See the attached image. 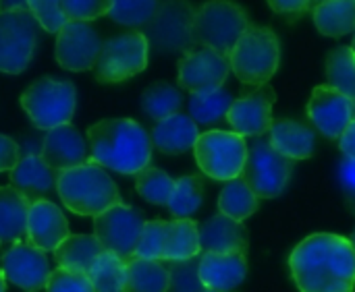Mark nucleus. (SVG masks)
Returning a JSON list of instances; mask_svg holds the SVG:
<instances>
[{
  "instance_id": "f257e3e1",
  "label": "nucleus",
  "mask_w": 355,
  "mask_h": 292,
  "mask_svg": "<svg viewBox=\"0 0 355 292\" xmlns=\"http://www.w3.org/2000/svg\"><path fill=\"white\" fill-rule=\"evenodd\" d=\"M289 270L300 292H354V245L331 232L310 235L291 251Z\"/></svg>"
},
{
  "instance_id": "f03ea898",
  "label": "nucleus",
  "mask_w": 355,
  "mask_h": 292,
  "mask_svg": "<svg viewBox=\"0 0 355 292\" xmlns=\"http://www.w3.org/2000/svg\"><path fill=\"white\" fill-rule=\"evenodd\" d=\"M89 160L104 170L137 174L150 166L152 137L131 118H104L87 129Z\"/></svg>"
},
{
  "instance_id": "7ed1b4c3",
  "label": "nucleus",
  "mask_w": 355,
  "mask_h": 292,
  "mask_svg": "<svg viewBox=\"0 0 355 292\" xmlns=\"http://www.w3.org/2000/svg\"><path fill=\"white\" fill-rule=\"evenodd\" d=\"M56 193L64 208L77 216H100L106 210L123 203L119 187L108 172L96 162L58 172Z\"/></svg>"
},
{
  "instance_id": "20e7f679",
  "label": "nucleus",
  "mask_w": 355,
  "mask_h": 292,
  "mask_svg": "<svg viewBox=\"0 0 355 292\" xmlns=\"http://www.w3.org/2000/svg\"><path fill=\"white\" fill-rule=\"evenodd\" d=\"M229 62L231 73H235L243 85L262 87L279 69L281 42L270 27L252 23L229 54Z\"/></svg>"
},
{
  "instance_id": "39448f33",
  "label": "nucleus",
  "mask_w": 355,
  "mask_h": 292,
  "mask_svg": "<svg viewBox=\"0 0 355 292\" xmlns=\"http://www.w3.org/2000/svg\"><path fill=\"white\" fill-rule=\"evenodd\" d=\"M250 25L248 10L233 0H208L196 6L193 35L198 46L210 48L227 58Z\"/></svg>"
},
{
  "instance_id": "423d86ee",
  "label": "nucleus",
  "mask_w": 355,
  "mask_h": 292,
  "mask_svg": "<svg viewBox=\"0 0 355 292\" xmlns=\"http://www.w3.org/2000/svg\"><path fill=\"white\" fill-rule=\"evenodd\" d=\"M21 106L35 129L50 131L71 122L77 106V89L71 81L42 77L21 93Z\"/></svg>"
},
{
  "instance_id": "0eeeda50",
  "label": "nucleus",
  "mask_w": 355,
  "mask_h": 292,
  "mask_svg": "<svg viewBox=\"0 0 355 292\" xmlns=\"http://www.w3.org/2000/svg\"><path fill=\"white\" fill-rule=\"evenodd\" d=\"M196 6L191 0H160L144 35L150 46L164 54H187L198 48L193 35Z\"/></svg>"
},
{
  "instance_id": "6e6552de",
  "label": "nucleus",
  "mask_w": 355,
  "mask_h": 292,
  "mask_svg": "<svg viewBox=\"0 0 355 292\" xmlns=\"http://www.w3.org/2000/svg\"><path fill=\"white\" fill-rule=\"evenodd\" d=\"M150 42L144 31H127L102 44L94 75L98 83H123L146 71Z\"/></svg>"
},
{
  "instance_id": "1a4fd4ad",
  "label": "nucleus",
  "mask_w": 355,
  "mask_h": 292,
  "mask_svg": "<svg viewBox=\"0 0 355 292\" xmlns=\"http://www.w3.org/2000/svg\"><path fill=\"white\" fill-rule=\"evenodd\" d=\"M193 156L206 176L229 183L243 172L248 160V143L245 137L233 131H206L200 133Z\"/></svg>"
},
{
  "instance_id": "9d476101",
  "label": "nucleus",
  "mask_w": 355,
  "mask_h": 292,
  "mask_svg": "<svg viewBox=\"0 0 355 292\" xmlns=\"http://www.w3.org/2000/svg\"><path fill=\"white\" fill-rule=\"evenodd\" d=\"M293 168V160L281 156L268 139L256 137L248 145V160L241 179L248 183V187L256 193L258 199H272L285 191Z\"/></svg>"
},
{
  "instance_id": "9b49d317",
  "label": "nucleus",
  "mask_w": 355,
  "mask_h": 292,
  "mask_svg": "<svg viewBox=\"0 0 355 292\" xmlns=\"http://www.w3.org/2000/svg\"><path fill=\"white\" fill-rule=\"evenodd\" d=\"M40 23L29 8L0 12V73H23L35 54Z\"/></svg>"
},
{
  "instance_id": "f8f14e48",
  "label": "nucleus",
  "mask_w": 355,
  "mask_h": 292,
  "mask_svg": "<svg viewBox=\"0 0 355 292\" xmlns=\"http://www.w3.org/2000/svg\"><path fill=\"white\" fill-rule=\"evenodd\" d=\"M144 226L146 220L135 208L119 203L94 218V237L100 241L104 251L129 262L135 257Z\"/></svg>"
},
{
  "instance_id": "ddd939ff",
  "label": "nucleus",
  "mask_w": 355,
  "mask_h": 292,
  "mask_svg": "<svg viewBox=\"0 0 355 292\" xmlns=\"http://www.w3.org/2000/svg\"><path fill=\"white\" fill-rule=\"evenodd\" d=\"M229 73V58L204 46L183 54L177 64V81L189 93H208L220 89Z\"/></svg>"
},
{
  "instance_id": "4468645a",
  "label": "nucleus",
  "mask_w": 355,
  "mask_h": 292,
  "mask_svg": "<svg viewBox=\"0 0 355 292\" xmlns=\"http://www.w3.org/2000/svg\"><path fill=\"white\" fill-rule=\"evenodd\" d=\"M102 44L104 42L92 23L69 21L56 33V48H54L56 62L73 73L89 71L98 62Z\"/></svg>"
},
{
  "instance_id": "2eb2a0df",
  "label": "nucleus",
  "mask_w": 355,
  "mask_h": 292,
  "mask_svg": "<svg viewBox=\"0 0 355 292\" xmlns=\"http://www.w3.org/2000/svg\"><path fill=\"white\" fill-rule=\"evenodd\" d=\"M0 272L6 282L23 292H40L46 289L50 264L42 249L31 243H15L0 257Z\"/></svg>"
},
{
  "instance_id": "dca6fc26",
  "label": "nucleus",
  "mask_w": 355,
  "mask_h": 292,
  "mask_svg": "<svg viewBox=\"0 0 355 292\" xmlns=\"http://www.w3.org/2000/svg\"><path fill=\"white\" fill-rule=\"evenodd\" d=\"M277 93L272 85L256 87L254 91L237 98L227 114V122L231 125L233 133L241 137H264L272 129V106Z\"/></svg>"
},
{
  "instance_id": "f3484780",
  "label": "nucleus",
  "mask_w": 355,
  "mask_h": 292,
  "mask_svg": "<svg viewBox=\"0 0 355 292\" xmlns=\"http://www.w3.org/2000/svg\"><path fill=\"white\" fill-rule=\"evenodd\" d=\"M308 116L327 139L339 141L355 118V102L329 85H318L308 102Z\"/></svg>"
},
{
  "instance_id": "a211bd4d",
  "label": "nucleus",
  "mask_w": 355,
  "mask_h": 292,
  "mask_svg": "<svg viewBox=\"0 0 355 292\" xmlns=\"http://www.w3.org/2000/svg\"><path fill=\"white\" fill-rule=\"evenodd\" d=\"M42 160L56 172H64L89 162V141L71 122L46 131L42 141Z\"/></svg>"
},
{
  "instance_id": "6ab92c4d",
  "label": "nucleus",
  "mask_w": 355,
  "mask_h": 292,
  "mask_svg": "<svg viewBox=\"0 0 355 292\" xmlns=\"http://www.w3.org/2000/svg\"><path fill=\"white\" fill-rule=\"evenodd\" d=\"M202 253L218 255H248L250 239L241 222L231 220L225 214H216L198 224Z\"/></svg>"
},
{
  "instance_id": "aec40b11",
  "label": "nucleus",
  "mask_w": 355,
  "mask_h": 292,
  "mask_svg": "<svg viewBox=\"0 0 355 292\" xmlns=\"http://www.w3.org/2000/svg\"><path fill=\"white\" fill-rule=\"evenodd\" d=\"M27 235L29 243L44 253L54 251L69 237V220L64 212L50 199L31 203L27 216Z\"/></svg>"
},
{
  "instance_id": "412c9836",
  "label": "nucleus",
  "mask_w": 355,
  "mask_h": 292,
  "mask_svg": "<svg viewBox=\"0 0 355 292\" xmlns=\"http://www.w3.org/2000/svg\"><path fill=\"white\" fill-rule=\"evenodd\" d=\"M10 187L17 189L23 197H27L31 203L48 199L50 191L56 189L58 172L52 170L42 156L27 154L19 160V164L10 170Z\"/></svg>"
},
{
  "instance_id": "4be33fe9",
  "label": "nucleus",
  "mask_w": 355,
  "mask_h": 292,
  "mask_svg": "<svg viewBox=\"0 0 355 292\" xmlns=\"http://www.w3.org/2000/svg\"><path fill=\"white\" fill-rule=\"evenodd\" d=\"M248 276V255H200V278L208 291L233 292Z\"/></svg>"
},
{
  "instance_id": "5701e85b",
  "label": "nucleus",
  "mask_w": 355,
  "mask_h": 292,
  "mask_svg": "<svg viewBox=\"0 0 355 292\" xmlns=\"http://www.w3.org/2000/svg\"><path fill=\"white\" fill-rule=\"evenodd\" d=\"M152 145L166 154V156H181L196 147V141L200 137V129L193 122L189 114H175L168 116L152 129Z\"/></svg>"
},
{
  "instance_id": "b1692460",
  "label": "nucleus",
  "mask_w": 355,
  "mask_h": 292,
  "mask_svg": "<svg viewBox=\"0 0 355 292\" xmlns=\"http://www.w3.org/2000/svg\"><path fill=\"white\" fill-rule=\"evenodd\" d=\"M268 141L281 156L293 162L308 160L316 152V133L308 125L291 118L275 120Z\"/></svg>"
},
{
  "instance_id": "393cba45",
  "label": "nucleus",
  "mask_w": 355,
  "mask_h": 292,
  "mask_svg": "<svg viewBox=\"0 0 355 292\" xmlns=\"http://www.w3.org/2000/svg\"><path fill=\"white\" fill-rule=\"evenodd\" d=\"M31 201L12 187H0V245L29 243L27 216Z\"/></svg>"
},
{
  "instance_id": "a878e982",
  "label": "nucleus",
  "mask_w": 355,
  "mask_h": 292,
  "mask_svg": "<svg viewBox=\"0 0 355 292\" xmlns=\"http://www.w3.org/2000/svg\"><path fill=\"white\" fill-rule=\"evenodd\" d=\"M52 253L58 268L89 274L94 262L104 253V247L94 235H69Z\"/></svg>"
},
{
  "instance_id": "bb28decb",
  "label": "nucleus",
  "mask_w": 355,
  "mask_h": 292,
  "mask_svg": "<svg viewBox=\"0 0 355 292\" xmlns=\"http://www.w3.org/2000/svg\"><path fill=\"white\" fill-rule=\"evenodd\" d=\"M202 255L198 222L193 220H173L166 228V245L162 262H187Z\"/></svg>"
},
{
  "instance_id": "cd10ccee",
  "label": "nucleus",
  "mask_w": 355,
  "mask_h": 292,
  "mask_svg": "<svg viewBox=\"0 0 355 292\" xmlns=\"http://www.w3.org/2000/svg\"><path fill=\"white\" fill-rule=\"evenodd\" d=\"M314 25L322 35L341 37L355 33V0H329L314 6Z\"/></svg>"
},
{
  "instance_id": "c85d7f7f",
  "label": "nucleus",
  "mask_w": 355,
  "mask_h": 292,
  "mask_svg": "<svg viewBox=\"0 0 355 292\" xmlns=\"http://www.w3.org/2000/svg\"><path fill=\"white\" fill-rule=\"evenodd\" d=\"M168 270L162 262L133 257L125 262V292H166Z\"/></svg>"
},
{
  "instance_id": "c756f323",
  "label": "nucleus",
  "mask_w": 355,
  "mask_h": 292,
  "mask_svg": "<svg viewBox=\"0 0 355 292\" xmlns=\"http://www.w3.org/2000/svg\"><path fill=\"white\" fill-rule=\"evenodd\" d=\"M235 98L231 95V91L227 89H216V91H208V93H189V116L193 118L196 125L202 127H212L216 122H220L223 118H227L231 106H233Z\"/></svg>"
},
{
  "instance_id": "7c9ffc66",
  "label": "nucleus",
  "mask_w": 355,
  "mask_h": 292,
  "mask_svg": "<svg viewBox=\"0 0 355 292\" xmlns=\"http://www.w3.org/2000/svg\"><path fill=\"white\" fill-rule=\"evenodd\" d=\"M218 214H225L235 222H243L258 212V197L248 183L237 176L223 187L218 195Z\"/></svg>"
},
{
  "instance_id": "2f4dec72",
  "label": "nucleus",
  "mask_w": 355,
  "mask_h": 292,
  "mask_svg": "<svg viewBox=\"0 0 355 292\" xmlns=\"http://www.w3.org/2000/svg\"><path fill=\"white\" fill-rule=\"evenodd\" d=\"M181 106H183L181 91L166 81H156L141 93V108L156 122L179 114Z\"/></svg>"
},
{
  "instance_id": "473e14b6",
  "label": "nucleus",
  "mask_w": 355,
  "mask_h": 292,
  "mask_svg": "<svg viewBox=\"0 0 355 292\" xmlns=\"http://www.w3.org/2000/svg\"><path fill=\"white\" fill-rule=\"evenodd\" d=\"M202 201H204V176L187 174L175 181V191L166 208L175 220H187L202 208Z\"/></svg>"
},
{
  "instance_id": "72a5a7b5",
  "label": "nucleus",
  "mask_w": 355,
  "mask_h": 292,
  "mask_svg": "<svg viewBox=\"0 0 355 292\" xmlns=\"http://www.w3.org/2000/svg\"><path fill=\"white\" fill-rule=\"evenodd\" d=\"M324 69L329 87L355 100V52L352 46H339L331 50Z\"/></svg>"
},
{
  "instance_id": "f704fd0d",
  "label": "nucleus",
  "mask_w": 355,
  "mask_h": 292,
  "mask_svg": "<svg viewBox=\"0 0 355 292\" xmlns=\"http://www.w3.org/2000/svg\"><path fill=\"white\" fill-rule=\"evenodd\" d=\"M87 276L96 292H125V262L110 251L94 262Z\"/></svg>"
},
{
  "instance_id": "c9c22d12",
  "label": "nucleus",
  "mask_w": 355,
  "mask_h": 292,
  "mask_svg": "<svg viewBox=\"0 0 355 292\" xmlns=\"http://www.w3.org/2000/svg\"><path fill=\"white\" fill-rule=\"evenodd\" d=\"M135 191L152 206H168L175 191V181L164 170L148 166L135 174Z\"/></svg>"
},
{
  "instance_id": "e433bc0d",
  "label": "nucleus",
  "mask_w": 355,
  "mask_h": 292,
  "mask_svg": "<svg viewBox=\"0 0 355 292\" xmlns=\"http://www.w3.org/2000/svg\"><path fill=\"white\" fill-rule=\"evenodd\" d=\"M160 0H112L108 17L127 27H146L156 15Z\"/></svg>"
},
{
  "instance_id": "4c0bfd02",
  "label": "nucleus",
  "mask_w": 355,
  "mask_h": 292,
  "mask_svg": "<svg viewBox=\"0 0 355 292\" xmlns=\"http://www.w3.org/2000/svg\"><path fill=\"white\" fill-rule=\"evenodd\" d=\"M168 289L166 292H206L200 278V257L187 262L168 264Z\"/></svg>"
},
{
  "instance_id": "58836bf2",
  "label": "nucleus",
  "mask_w": 355,
  "mask_h": 292,
  "mask_svg": "<svg viewBox=\"0 0 355 292\" xmlns=\"http://www.w3.org/2000/svg\"><path fill=\"white\" fill-rule=\"evenodd\" d=\"M166 228H168V222H164V220H150V222H146L144 232L139 237V245H137L135 257L162 262L164 245H166Z\"/></svg>"
},
{
  "instance_id": "ea45409f",
  "label": "nucleus",
  "mask_w": 355,
  "mask_h": 292,
  "mask_svg": "<svg viewBox=\"0 0 355 292\" xmlns=\"http://www.w3.org/2000/svg\"><path fill=\"white\" fill-rule=\"evenodd\" d=\"M27 8L35 17L40 27L48 33H58L69 23L62 12L60 0H27Z\"/></svg>"
},
{
  "instance_id": "a19ab883",
  "label": "nucleus",
  "mask_w": 355,
  "mask_h": 292,
  "mask_svg": "<svg viewBox=\"0 0 355 292\" xmlns=\"http://www.w3.org/2000/svg\"><path fill=\"white\" fill-rule=\"evenodd\" d=\"M67 21H94L108 15L112 0H60Z\"/></svg>"
},
{
  "instance_id": "79ce46f5",
  "label": "nucleus",
  "mask_w": 355,
  "mask_h": 292,
  "mask_svg": "<svg viewBox=\"0 0 355 292\" xmlns=\"http://www.w3.org/2000/svg\"><path fill=\"white\" fill-rule=\"evenodd\" d=\"M46 292H96L87 274L56 268L48 276Z\"/></svg>"
},
{
  "instance_id": "37998d69",
  "label": "nucleus",
  "mask_w": 355,
  "mask_h": 292,
  "mask_svg": "<svg viewBox=\"0 0 355 292\" xmlns=\"http://www.w3.org/2000/svg\"><path fill=\"white\" fill-rule=\"evenodd\" d=\"M21 156H19V145L15 143V139L0 135V172H10L17 164H19Z\"/></svg>"
},
{
  "instance_id": "c03bdc74",
  "label": "nucleus",
  "mask_w": 355,
  "mask_h": 292,
  "mask_svg": "<svg viewBox=\"0 0 355 292\" xmlns=\"http://www.w3.org/2000/svg\"><path fill=\"white\" fill-rule=\"evenodd\" d=\"M268 6L279 12V15H287L291 19H297L302 17L310 6H312V0H266Z\"/></svg>"
},
{
  "instance_id": "a18cd8bd",
  "label": "nucleus",
  "mask_w": 355,
  "mask_h": 292,
  "mask_svg": "<svg viewBox=\"0 0 355 292\" xmlns=\"http://www.w3.org/2000/svg\"><path fill=\"white\" fill-rule=\"evenodd\" d=\"M339 185L343 187L345 195H355V160L354 158H343L337 170Z\"/></svg>"
},
{
  "instance_id": "49530a36",
  "label": "nucleus",
  "mask_w": 355,
  "mask_h": 292,
  "mask_svg": "<svg viewBox=\"0 0 355 292\" xmlns=\"http://www.w3.org/2000/svg\"><path fill=\"white\" fill-rule=\"evenodd\" d=\"M339 149L343 152L345 158H354L355 160V118L352 125L343 131V135L339 137Z\"/></svg>"
},
{
  "instance_id": "de8ad7c7",
  "label": "nucleus",
  "mask_w": 355,
  "mask_h": 292,
  "mask_svg": "<svg viewBox=\"0 0 355 292\" xmlns=\"http://www.w3.org/2000/svg\"><path fill=\"white\" fill-rule=\"evenodd\" d=\"M19 8H27V0H0V12L19 10Z\"/></svg>"
},
{
  "instance_id": "09e8293b",
  "label": "nucleus",
  "mask_w": 355,
  "mask_h": 292,
  "mask_svg": "<svg viewBox=\"0 0 355 292\" xmlns=\"http://www.w3.org/2000/svg\"><path fill=\"white\" fill-rule=\"evenodd\" d=\"M347 208H349V212L355 216V195H349V197H347Z\"/></svg>"
},
{
  "instance_id": "8fccbe9b",
  "label": "nucleus",
  "mask_w": 355,
  "mask_h": 292,
  "mask_svg": "<svg viewBox=\"0 0 355 292\" xmlns=\"http://www.w3.org/2000/svg\"><path fill=\"white\" fill-rule=\"evenodd\" d=\"M0 292H6V280H4L2 272H0Z\"/></svg>"
},
{
  "instance_id": "3c124183",
  "label": "nucleus",
  "mask_w": 355,
  "mask_h": 292,
  "mask_svg": "<svg viewBox=\"0 0 355 292\" xmlns=\"http://www.w3.org/2000/svg\"><path fill=\"white\" fill-rule=\"evenodd\" d=\"M324 2H329V0H312V6H318V4H324Z\"/></svg>"
},
{
  "instance_id": "603ef678",
  "label": "nucleus",
  "mask_w": 355,
  "mask_h": 292,
  "mask_svg": "<svg viewBox=\"0 0 355 292\" xmlns=\"http://www.w3.org/2000/svg\"><path fill=\"white\" fill-rule=\"evenodd\" d=\"M349 241H352V245H354V249H355V230L352 232V237H349Z\"/></svg>"
},
{
  "instance_id": "864d4df0",
  "label": "nucleus",
  "mask_w": 355,
  "mask_h": 292,
  "mask_svg": "<svg viewBox=\"0 0 355 292\" xmlns=\"http://www.w3.org/2000/svg\"><path fill=\"white\" fill-rule=\"evenodd\" d=\"M352 50L355 52V33H354V42H352Z\"/></svg>"
},
{
  "instance_id": "5fc2aeb1",
  "label": "nucleus",
  "mask_w": 355,
  "mask_h": 292,
  "mask_svg": "<svg viewBox=\"0 0 355 292\" xmlns=\"http://www.w3.org/2000/svg\"><path fill=\"white\" fill-rule=\"evenodd\" d=\"M206 292H214V291H206Z\"/></svg>"
},
{
  "instance_id": "6e6d98bb",
  "label": "nucleus",
  "mask_w": 355,
  "mask_h": 292,
  "mask_svg": "<svg viewBox=\"0 0 355 292\" xmlns=\"http://www.w3.org/2000/svg\"><path fill=\"white\" fill-rule=\"evenodd\" d=\"M354 102H355V100H354Z\"/></svg>"
}]
</instances>
